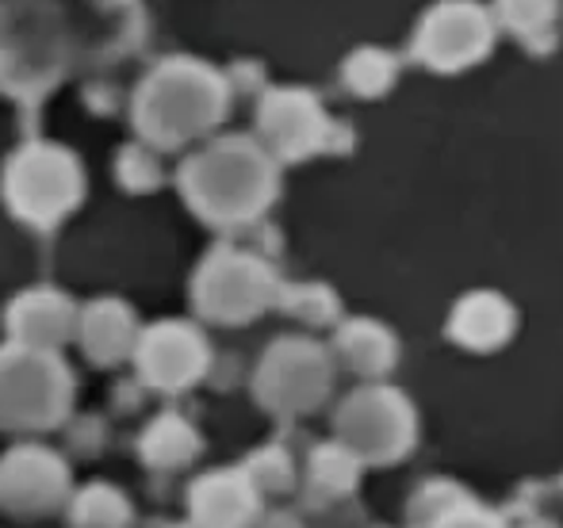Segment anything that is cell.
Here are the masks:
<instances>
[{"instance_id":"3","label":"cell","mask_w":563,"mask_h":528,"mask_svg":"<svg viewBox=\"0 0 563 528\" xmlns=\"http://www.w3.org/2000/svg\"><path fill=\"white\" fill-rule=\"evenodd\" d=\"M345 81L353 85L361 97H379V92L391 89L395 81V58L384 50H361L349 58Z\"/></svg>"},{"instance_id":"4","label":"cell","mask_w":563,"mask_h":528,"mask_svg":"<svg viewBox=\"0 0 563 528\" xmlns=\"http://www.w3.org/2000/svg\"><path fill=\"white\" fill-rule=\"evenodd\" d=\"M456 326H460V334H464V341H475V345L498 341V334L506 329V311L495 299H475V303H467L464 311H460Z\"/></svg>"},{"instance_id":"1","label":"cell","mask_w":563,"mask_h":528,"mask_svg":"<svg viewBox=\"0 0 563 528\" xmlns=\"http://www.w3.org/2000/svg\"><path fill=\"white\" fill-rule=\"evenodd\" d=\"M495 46V15L475 0H441L415 31V54L438 74H456L483 61Z\"/></svg>"},{"instance_id":"2","label":"cell","mask_w":563,"mask_h":528,"mask_svg":"<svg viewBox=\"0 0 563 528\" xmlns=\"http://www.w3.org/2000/svg\"><path fill=\"white\" fill-rule=\"evenodd\" d=\"M495 20L521 38H537L556 20V0H495Z\"/></svg>"}]
</instances>
